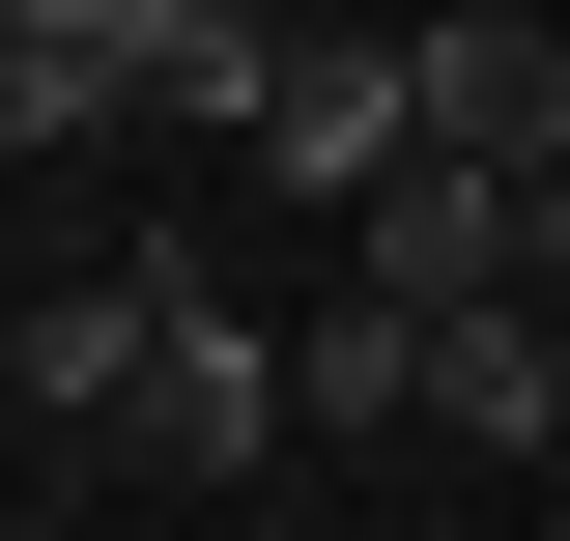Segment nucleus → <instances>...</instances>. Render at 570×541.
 Instances as JSON below:
<instances>
[{"label":"nucleus","instance_id":"obj_5","mask_svg":"<svg viewBox=\"0 0 570 541\" xmlns=\"http://www.w3.org/2000/svg\"><path fill=\"white\" fill-rule=\"evenodd\" d=\"M428 427L542 484V456H570V314H513V285H485V314H456V371H428Z\"/></svg>","mask_w":570,"mask_h":541},{"label":"nucleus","instance_id":"obj_7","mask_svg":"<svg viewBox=\"0 0 570 541\" xmlns=\"http://www.w3.org/2000/svg\"><path fill=\"white\" fill-rule=\"evenodd\" d=\"M513 29H570V0H513Z\"/></svg>","mask_w":570,"mask_h":541},{"label":"nucleus","instance_id":"obj_2","mask_svg":"<svg viewBox=\"0 0 570 541\" xmlns=\"http://www.w3.org/2000/svg\"><path fill=\"white\" fill-rule=\"evenodd\" d=\"M142 371H171V257H86V285H29V314H0V400L58 427V456H115Z\"/></svg>","mask_w":570,"mask_h":541},{"label":"nucleus","instance_id":"obj_1","mask_svg":"<svg viewBox=\"0 0 570 541\" xmlns=\"http://www.w3.org/2000/svg\"><path fill=\"white\" fill-rule=\"evenodd\" d=\"M285 427H314V400H285L257 285H228V257H171V371H142V427H115V456H142V484H257Z\"/></svg>","mask_w":570,"mask_h":541},{"label":"nucleus","instance_id":"obj_3","mask_svg":"<svg viewBox=\"0 0 570 541\" xmlns=\"http://www.w3.org/2000/svg\"><path fill=\"white\" fill-rule=\"evenodd\" d=\"M343 285H428V314H485V285H542V200H513V171H456V142H428L400 200L343 228Z\"/></svg>","mask_w":570,"mask_h":541},{"label":"nucleus","instance_id":"obj_4","mask_svg":"<svg viewBox=\"0 0 570 541\" xmlns=\"http://www.w3.org/2000/svg\"><path fill=\"white\" fill-rule=\"evenodd\" d=\"M428 371H456V314H428V285H314V314H285V400L343 427V456H371V427H428Z\"/></svg>","mask_w":570,"mask_h":541},{"label":"nucleus","instance_id":"obj_6","mask_svg":"<svg viewBox=\"0 0 570 541\" xmlns=\"http://www.w3.org/2000/svg\"><path fill=\"white\" fill-rule=\"evenodd\" d=\"M542 314H570V200H542Z\"/></svg>","mask_w":570,"mask_h":541}]
</instances>
